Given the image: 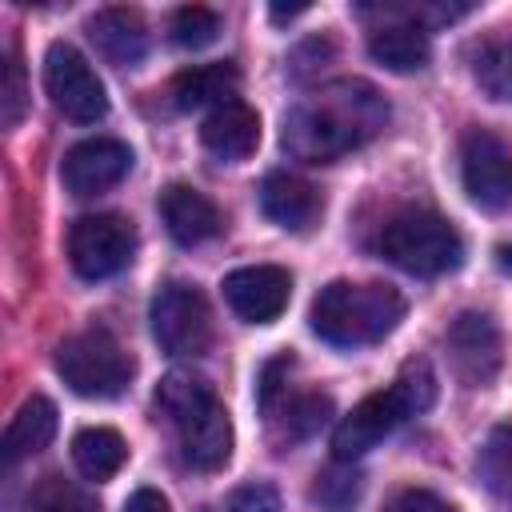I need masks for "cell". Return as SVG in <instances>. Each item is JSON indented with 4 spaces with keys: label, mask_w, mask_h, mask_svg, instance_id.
I'll list each match as a JSON object with an SVG mask.
<instances>
[{
    "label": "cell",
    "mask_w": 512,
    "mask_h": 512,
    "mask_svg": "<svg viewBox=\"0 0 512 512\" xmlns=\"http://www.w3.org/2000/svg\"><path fill=\"white\" fill-rule=\"evenodd\" d=\"M388 124V100L368 80H332L316 92L300 96L284 112V148L288 156L304 164H332L356 148H364L372 136H380Z\"/></svg>",
    "instance_id": "cell-1"
},
{
    "label": "cell",
    "mask_w": 512,
    "mask_h": 512,
    "mask_svg": "<svg viewBox=\"0 0 512 512\" xmlns=\"http://www.w3.org/2000/svg\"><path fill=\"white\" fill-rule=\"evenodd\" d=\"M404 316V296L392 284L332 280L312 300V332L336 348H360L384 340Z\"/></svg>",
    "instance_id": "cell-2"
},
{
    "label": "cell",
    "mask_w": 512,
    "mask_h": 512,
    "mask_svg": "<svg viewBox=\"0 0 512 512\" xmlns=\"http://www.w3.org/2000/svg\"><path fill=\"white\" fill-rule=\"evenodd\" d=\"M156 408L176 424L180 436V452L192 468L200 472H216L228 464L232 456V420L228 408L216 400V392L188 376V372H172L160 380L156 388Z\"/></svg>",
    "instance_id": "cell-3"
},
{
    "label": "cell",
    "mask_w": 512,
    "mask_h": 512,
    "mask_svg": "<svg viewBox=\"0 0 512 512\" xmlns=\"http://www.w3.org/2000/svg\"><path fill=\"white\" fill-rule=\"evenodd\" d=\"M432 400H436V376H432L428 360H408V364L400 368V376H396L388 388L364 396V400L336 424V432H332V452H336V460H356V456H364L376 440H384V436H388L392 428H400L408 416L428 412Z\"/></svg>",
    "instance_id": "cell-4"
},
{
    "label": "cell",
    "mask_w": 512,
    "mask_h": 512,
    "mask_svg": "<svg viewBox=\"0 0 512 512\" xmlns=\"http://www.w3.org/2000/svg\"><path fill=\"white\" fill-rule=\"evenodd\" d=\"M380 256L412 276H444L460 268L464 240L444 216L408 208L380 228Z\"/></svg>",
    "instance_id": "cell-5"
},
{
    "label": "cell",
    "mask_w": 512,
    "mask_h": 512,
    "mask_svg": "<svg viewBox=\"0 0 512 512\" xmlns=\"http://www.w3.org/2000/svg\"><path fill=\"white\" fill-rule=\"evenodd\" d=\"M56 372L76 396L112 400L132 384L136 360H132V352H124V344L112 332L88 328V332L68 336L56 348Z\"/></svg>",
    "instance_id": "cell-6"
},
{
    "label": "cell",
    "mask_w": 512,
    "mask_h": 512,
    "mask_svg": "<svg viewBox=\"0 0 512 512\" xmlns=\"http://www.w3.org/2000/svg\"><path fill=\"white\" fill-rule=\"evenodd\" d=\"M44 88H48V100L56 104V112L72 124H96L108 112V96H104L100 76L64 40H56L44 52Z\"/></svg>",
    "instance_id": "cell-7"
},
{
    "label": "cell",
    "mask_w": 512,
    "mask_h": 512,
    "mask_svg": "<svg viewBox=\"0 0 512 512\" xmlns=\"http://www.w3.org/2000/svg\"><path fill=\"white\" fill-rule=\"evenodd\" d=\"M152 336L172 356H200L212 344V312L200 288L192 284H164L152 296Z\"/></svg>",
    "instance_id": "cell-8"
},
{
    "label": "cell",
    "mask_w": 512,
    "mask_h": 512,
    "mask_svg": "<svg viewBox=\"0 0 512 512\" xmlns=\"http://www.w3.org/2000/svg\"><path fill=\"white\" fill-rule=\"evenodd\" d=\"M132 252H136V232L116 212L80 216L68 228V260H72L76 276H84V280L116 276L120 268H128Z\"/></svg>",
    "instance_id": "cell-9"
},
{
    "label": "cell",
    "mask_w": 512,
    "mask_h": 512,
    "mask_svg": "<svg viewBox=\"0 0 512 512\" xmlns=\"http://www.w3.org/2000/svg\"><path fill=\"white\" fill-rule=\"evenodd\" d=\"M460 176H464V192L488 208L500 212L512 204V148L488 132V128H472L460 144Z\"/></svg>",
    "instance_id": "cell-10"
},
{
    "label": "cell",
    "mask_w": 512,
    "mask_h": 512,
    "mask_svg": "<svg viewBox=\"0 0 512 512\" xmlns=\"http://www.w3.org/2000/svg\"><path fill=\"white\" fill-rule=\"evenodd\" d=\"M224 300L228 308L248 324H272L292 296V276L280 264H248L224 276Z\"/></svg>",
    "instance_id": "cell-11"
},
{
    "label": "cell",
    "mask_w": 512,
    "mask_h": 512,
    "mask_svg": "<svg viewBox=\"0 0 512 512\" xmlns=\"http://www.w3.org/2000/svg\"><path fill=\"white\" fill-rule=\"evenodd\" d=\"M444 348L464 384H488L500 368L504 344H500V328L488 312H460L444 332Z\"/></svg>",
    "instance_id": "cell-12"
},
{
    "label": "cell",
    "mask_w": 512,
    "mask_h": 512,
    "mask_svg": "<svg viewBox=\"0 0 512 512\" xmlns=\"http://www.w3.org/2000/svg\"><path fill=\"white\" fill-rule=\"evenodd\" d=\"M128 168H132L128 144L112 140V136H96V140H80L76 148H68L60 176L72 196H96V192H108L112 184H120L128 176Z\"/></svg>",
    "instance_id": "cell-13"
},
{
    "label": "cell",
    "mask_w": 512,
    "mask_h": 512,
    "mask_svg": "<svg viewBox=\"0 0 512 512\" xmlns=\"http://www.w3.org/2000/svg\"><path fill=\"white\" fill-rule=\"evenodd\" d=\"M88 40L96 44V52L116 64V68H132L144 60L148 52V24L136 8H100L96 16H88Z\"/></svg>",
    "instance_id": "cell-14"
},
{
    "label": "cell",
    "mask_w": 512,
    "mask_h": 512,
    "mask_svg": "<svg viewBox=\"0 0 512 512\" xmlns=\"http://www.w3.org/2000/svg\"><path fill=\"white\" fill-rule=\"evenodd\" d=\"M160 216H164L168 236H172L176 244H184V248L204 244V240H212V236L224 228L220 208H216L200 188H192V184H172V188H164V196H160Z\"/></svg>",
    "instance_id": "cell-15"
},
{
    "label": "cell",
    "mask_w": 512,
    "mask_h": 512,
    "mask_svg": "<svg viewBox=\"0 0 512 512\" xmlns=\"http://www.w3.org/2000/svg\"><path fill=\"white\" fill-rule=\"evenodd\" d=\"M260 208L272 224L288 228V232H308L316 220H320V192L292 176V172H268L264 184H260Z\"/></svg>",
    "instance_id": "cell-16"
},
{
    "label": "cell",
    "mask_w": 512,
    "mask_h": 512,
    "mask_svg": "<svg viewBox=\"0 0 512 512\" xmlns=\"http://www.w3.org/2000/svg\"><path fill=\"white\" fill-rule=\"evenodd\" d=\"M200 140L216 160H244L260 144V116L244 100H228L204 116Z\"/></svg>",
    "instance_id": "cell-17"
},
{
    "label": "cell",
    "mask_w": 512,
    "mask_h": 512,
    "mask_svg": "<svg viewBox=\"0 0 512 512\" xmlns=\"http://www.w3.org/2000/svg\"><path fill=\"white\" fill-rule=\"evenodd\" d=\"M368 52L376 64L392 68V72H420L432 56L428 32L412 20H384L380 28L368 32Z\"/></svg>",
    "instance_id": "cell-18"
},
{
    "label": "cell",
    "mask_w": 512,
    "mask_h": 512,
    "mask_svg": "<svg viewBox=\"0 0 512 512\" xmlns=\"http://www.w3.org/2000/svg\"><path fill=\"white\" fill-rule=\"evenodd\" d=\"M236 88H240V72L236 64L220 60V64H200V68H184L176 80H172V104L180 112H192V108H220L228 100H236Z\"/></svg>",
    "instance_id": "cell-19"
},
{
    "label": "cell",
    "mask_w": 512,
    "mask_h": 512,
    "mask_svg": "<svg viewBox=\"0 0 512 512\" xmlns=\"http://www.w3.org/2000/svg\"><path fill=\"white\" fill-rule=\"evenodd\" d=\"M56 436V404L48 396H28L16 412V420L4 432V460L16 464L24 456H36Z\"/></svg>",
    "instance_id": "cell-20"
},
{
    "label": "cell",
    "mask_w": 512,
    "mask_h": 512,
    "mask_svg": "<svg viewBox=\"0 0 512 512\" xmlns=\"http://www.w3.org/2000/svg\"><path fill=\"white\" fill-rule=\"evenodd\" d=\"M72 460H76V468L88 476V480H108V476H116L120 472V464L128 460V444H124V436L116 432V428H84V432H76V440H72Z\"/></svg>",
    "instance_id": "cell-21"
},
{
    "label": "cell",
    "mask_w": 512,
    "mask_h": 512,
    "mask_svg": "<svg viewBox=\"0 0 512 512\" xmlns=\"http://www.w3.org/2000/svg\"><path fill=\"white\" fill-rule=\"evenodd\" d=\"M472 80L488 100H512V40L488 36L472 48Z\"/></svg>",
    "instance_id": "cell-22"
},
{
    "label": "cell",
    "mask_w": 512,
    "mask_h": 512,
    "mask_svg": "<svg viewBox=\"0 0 512 512\" xmlns=\"http://www.w3.org/2000/svg\"><path fill=\"white\" fill-rule=\"evenodd\" d=\"M332 416V400L324 392H304V396H292L284 404V416L272 424V436L280 444V452L296 440H308L312 432H320V424Z\"/></svg>",
    "instance_id": "cell-23"
},
{
    "label": "cell",
    "mask_w": 512,
    "mask_h": 512,
    "mask_svg": "<svg viewBox=\"0 0 512 512\" xmlns=\"http://www.w3.org/2000/svg\"><path fill=\"white\" fill-rule=\"evenodd\" d=\"M24 512H100V508H96V496L88 488H80L68 476L48 472L24 496Z\"/></svg>",
    "instance_id": "cell-24"
},
{
    "label": "cell",
    "mask_w": 512,
    "mask_h": 512,
    "mask_svg": "<svg viewBox=\"0 0 512 512\" xmlns=\"http://www.w3.org/2000/svg\"><path fill=\"white\" fill-rule=\"evenodd\" d=\"M364 492V476L352 468V460H336L328 464L316 484H312V500L324 508V512H352L356 500Z\"/></svg>",
    "instance_id": "cell-25"
},
{
    "label": "cell",
    "mask_w": 512,
    "mask_h": 512,
    "mask_svg": "<svg viewBox=\"0 0 512 512\" xmlns=\"http://www.w3.org/2000/svg\"><path fill=\"white\" fill-rule=\"evenodd\" d=\"M476 472H480V480L492 488V492H508L512 488V424H500L488 440H484V448H480V456H476Z\"/></svg>",
    "instance_id": "cell-26"
},
{
    "label": "cell",
    "mask_w": 512,
    "mask_h": 512,
    "mask_svg": "<svg viewBox=\"0 0 512 512\" xmlns=\"http://www.w3.org/2000/svg\"><path fill=\"white\" fill-rule=\"evenodd\" d=\"M216 36H220V16L212 8H204V4L176 8V16H172V40L180 48H208Z\"/></svg>",
    "instance_id": "cell-27"
},
{
    "label": "cell",
    "mask_w": 512,
    "mask_h": 512,
    "mask_svg": "<svg viewBox=\"0 0 512 512\" xmlns=\"http://www.w3.org/2000/svg\"><path fill=\"white\" fill-rule=\"evenodd\" d=\"M24 104H28V92H24V64H20L16 48H8V60H4V88H0V120H4V128H16V124H20Z\"/></svg>",
    "instance_id": "cell-28"
},
{
    "label": "cell",
    "mask_w": 512,
    "mask_h": 512,
    "mask_svg": "<svg viewBox=\"0 0 512 512\" xmlns=\"http://www.w3.org/2000/svg\"><path fill=\"white\" fill-rule=\"evenodd\" d=\"M228 512H280V492L272 484H264V480L240 484L228 496Z\"/></svg>",
    "instance_id": "cell-29"
},
{
    "label": "cell",
    "mask_w": 512,
    "mask_h": 512,
    "mask_svg": "<svg viewBox=\"0 0 512 512\" xmlns=\"http://www.w3.org/2000/svg\"><path fill=\"white\" fill-rule=\"evenodd\" d=\"M384 512H456L444 496H436V492H428V488H400L388 504H384Z\"/></svg>",
    "instance_id": "cell-30"
},
{
    "label": "cell",
    "mask_w": 512,
    "mask_h": 512,
    "mask_svg": "<svg viewBox=\"0 0 512 512\" xmlns=\"http://www.w3.org/2000/svg\"><path fill=\"white\" fill-rule=\"evenodd\" d=\"M292 368V352H280L276 360H268L264 364V372H260V384H256V404L268 412L272 408V400H276V392H280V376Z\"/></svg>",
    "instance_id": "cell-31"
},
{
    "label": "cell",
    "mask_w": 512,
    "mask_h": 512,
    "mask_svg": "<svg viewBox=\"0 0 512 512\" xmlns=\"http://www.w3.org/2000/svg\"><path fill=\"white\" fill-rule=\"evenodd\" d=\"M124 512H168V500L156 488H136L124 504Z\"/></svg>",
    "instance_id": "cell-32"
}]
</instances>
